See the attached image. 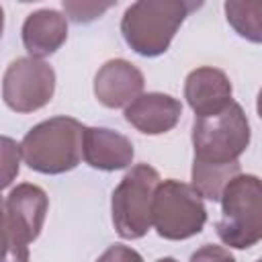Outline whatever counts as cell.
I'll list each match as a JSON object with an SVG mask.
<instances>
[{
    "instance_id": "1",
    "label": "cell",
    "mask_w": 262,
    "mask_h": 262,
    "mask_svg": "<svg viewBox=\"0 0 262 262\" xmlns=\"http://www.w3.org/2000/svg\"><path fill=\"white\" fill-rule=\"evenodd\" d=\"M201 2L186 0H139L127 6L121 18L125 43L141 57H158L168 51L184 18Z\"/></svg>"
},
{
    "instance_id": "2",
    "label": "cell",
    "mask_w": 262,
    "mask_h": 262,
    "mask_svg": "<svg viewBox=\"0 0 262 262\" xmlns=\"http://www.w3.org/2000/svg\"><path fill=\"white\" fill-rule=\"evenodd\" d=\"M86 127L74 117H51L31 127L23 141L20 154L25 164L39 174H66L84 158Z\"/></svg>"
},
{
    "instance_id": "3",
    "label": "cell",
    "mask_w": 262,
    "mask_h": 262,
    "mask_svg": "<svg viewBox=\"0 0 262 262\" xmlns=\"http://www.w3.org/2000/svg\"><path fill=\"white\" fill-rule=\"evenodd\" d=\"M219 239L235 250H248L262 242V178L254 174L235 176L221 194Z\"/></svg>"
},
{
    "instance_id": "4",
    "label": "cell",
    "mask_w": 262,
    "mask_h": 262,
    "mask_svg": "<svg viewBox=\"0 0 262 262\" xmlns=\"http://www.w3.org/2000/svg\"><path fill=\"white\" fill-rule=\"evenodd\" d=\"M190 139L194 149L192 162L209 166L237 164L252 139L250 121L244 108L233 102L215 117H194Z\"/></svg>"
},
{
    "instance_id": "5",
    "label": "cell",
    "mask_w": 262,
    "mask_h": 262,
    "mask_svg": "<svg viewBox=\"0 0 262 262\" xmlns=\"http://www.w3.org/2000/svg\"><path fill=\"white\" fill-rule=\"evenodd\" d=\"M49 211L47 192L31 182L16 184L2 205L4 262H29V246L45 225Z\"/></svg>"
},
{
    "instance_id": "6",
    "label": "cell",
    "mask_w": 262,
    "mask_h": 262,
    "mask_svg": "<svg viewBox=\"0 0 262 262\" xmlns=\"http://www.w3.org/2000/svg\"><path fill=\"white\" fill-rule=\"evenodd\" d=\"M160 182L158 170L149 164H135L121 178L111 196V215L119 237L139 239L154 227L151 209Z\"/></svg>"
},
{
    "instance_id": "7",
    "label": "cell",
    "mask_w": 262,
    "mask_h": 262,
    "mask_svg": "<svg viewBox=\"0 0 262 262\" xmlns=\"http://www.w3.org/2000/svg\"><path fill=\"white\" fill-rule=\"evenodd\" d=\"M151 221L160 237L170 242L188 239L201 233L207 223L203 196L192 188V184L176 178L162 180L154 196Z\"/></svg>"
},
{
    "instance_id": "8",
    "label": "cell",
    "mask_w": 262,
    "mask_h": 262,
    "mask_svg": "<svg viewBox=\"0 0 262 262\" xmlns=\"http://www.w3.org/2000/svg\"><path fill=\"white\" fill-rule=\"evenodd\" d=\"M55 92V70L37 57L14 59L2 78L4 104L14 113H35L47 106Z\"/></svg>"
},
{
    "instance_id": "9",
    "label": "cell",
    "mask_w": 262,
    "mask_h": 262,
    "mask_svg": "<svg viewBox=\"0 0 262 262\" xmlns=\"http://www.w3.org/2000/svg\"><path fill=\"white\" fill-rule=\"evenodd\" d=\"M184 98L196 117H215L233 104V86L223 70L201 66L186 76Z\"/></svg>"
},
{
    "instance_id": "10",
    "label": "cell",
    "mask_w": 262,
    "mask_h": 262,
    "mask_svg": "<svg viewBox=\"0 0 262 262\" xmlns=\"http://www.w3.org/2000/svg\"><path fill=\"white\" fill-rule=\"evenodd\" d=\"M145 78L127 59H108L94 76V96L106 108H127L143 94Z\"/></svg>"
},
{
    "instance_id": "11",
    "label": "cell",
    "mask_w": 262,
    "mask_h": 262,
    "mask_svg": "<svg viewBox=\"0 0 262 262\" xmlns=\"http://www.w3.org/2000/svg\"><path fill=\"white\" fill-rule=\"evenodd\" d=\"M180 117V100L164 92H143L125 108V121L143 135L168 133L178 125Z\"/></svg>"
},
{
    "instance_id": "12",
    "label": "cell",
    "mask_w": 262,
    "mask_h": 262,
    "mask_svg": "<svg viewBox=\"0 0 262 262\" xmlns=\"http://www.w3.org/2000/svg\"><path fill=\"white\" fill-rule=\"evenodd\" d=\"M135 156L133 143L127 135L106 127H86L84 131V162L102 172L125 170Z\"/></svg>"
},
{
    "instance_id": "13",
    "label": "cell",
    "mask_w": 262,
    "mask_h": 262,
    "mask_svg": "<svg viewBox=\"0 0 262 262\" xmlns=\"http://www.w3.org/2000/svg\"><path fill=\"white\" fill-rule=\"evenodd\" d=\"M23 45L29 57H49L68 39V18L53 8H39L27 14L20 29Z\"/></svg>"
},
{
    "instance_id": "14",
    "label": "cell",
    "mask_w": 262,
    "mask_h": 262,
    "mask_svg": "<svg viewBox=\"0 0 262 262\" xmlns=\"http://www.w3.org/2000/svg\"><path fill=\"white\" fill-rule=\"evenodd\" d=\"M242 174V166L237 164H229V166H209V164H196L192 162V170H190V184L192 188L207 201H221V194L225 190V186Z\"/></svg>"
},
{
    "instance_id": "15",
    "label": "cell",
    "mask_w": 262,
    "mask_h": 262,
    "mask_svg": "<svg viewBox=\"0 0 262 262\" xmlns=\"http://www.w3.org/2000/svg\"><path fill=\"white\" fill-rule=\"evenodd\" d=\"M223 10L229 27L242 39L262 43V0H227Z\"/></svg>"
},
{
    "instance_id": "16",
    "label": "cell",
    "mask_w": 262,
    "mask_h": 262,
    "mask_svg": "<svg viewBox=\"0 0 262 262\" xmlns=\"http://www.w3.org/2000/svg\"><path fill=\"white\" fill-rule=\"evenodd\" d=\"M113 6H115V2H72V0H63V4H61L63 12H66V18H70L78 25H86V23H92V20L100 18Z\"/></svg>"
},
{
    "instance_id": "17",
    "label": "cell",
    "mask_w": 262,
    "mask_h": 262,
    "mask_svg": "<svg viewBox=\"0 0 262 262\" xmlns=\"http://www.w3.org/2000/svg\"><path fill=\"white\" fill-rule=\"evenodd\" d=\"M20 143L12 141L10 137H2V186L8 188L14 180V176L18 174L20 168Z\"/></svg>"
},
{
    "instance_id": "18",
    "label": "cell",
    "mask_w": 262,
    "mask_h": 262,
    "mask_svg": "<svg viewBox=\"0 0 262 262\" xmlns=\"http://www.w3.org/2000/svg\"><path fill=\"white\" fill-rule=\"evenodd\" d=\"M188 262H235V258L229 252V248H225V246L205 244L196 252L190 254Z\"/></svg>"
},
{
    "instance_id": "19",
    "label": "cell",
    "mask_w": 262,
    "mask_h": 262,
    "mask_svg": "<svg viewBox=\"0 0 262 262\" xmlns=\"http://www.w3.org/2000/svg\"><path fill=\"white\" fill-rule=\"evenodd\" d=\"M96 262H143L141 254L129 246H123V244H115L111 248H106L98 258Z\"/></svg>"
},
{
    "instance_id": "20",
    "label": "cell",
    "mask_w": 262,
    "mask_h": 262,
    "mask_svg": "<svg viewBox=\"0 0 262 262\" xmlns=\"http://www.w3.org/2000/svg\"><path fill=\"white\" fill-rule=\"evenodd\" d=\"M256 113H258V117L262 119V88H260V92H258V98H256Z\"/></svg>"
},
{
    "instance_id": "21",
    "label": "cell",
    "mask_w": 262,
    "mask_h": 262,
    "mask_svg": "<svg viewBox=\"0 0 262 262\" xmlns=\"http://www.w3.org/2000/svg\"><path fill=\"white\" fill-rule=\"evenodd\" d=\"M156 262H178L176 258H170V256H166V258H160V260H156Z\"/></svg>"
},
{
    "instance_id": "22",
    "label": "cell",
    "mask_w": 262,
    "mask_h": 262,
    "mask_svg": "<svg viewBox=\"0 0 262 262\" xmlns=\"http://www.w3.org/2000/svg\"><path fill=\"white\" fill-rule=\"evenodd\" d=\"M256 262H262V258H258V260H256Z\"/></svg>"
}]
</instances>
